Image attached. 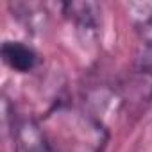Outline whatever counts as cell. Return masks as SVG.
I'll return each mask as SVG.
<instances>
[{"label": "cell", "instance_id": "cell-1", "mask_svg": "<svg viewBox=\"0 0 152 152\" xmlns=\"http://www.w3.org/2000/svg\"><path fill=\"white\" fill-rule=\"evenodd\" d=\"M136 31L134 68L129 79V102L141 106L152 100V2L129 4Z\"/></svg>", "mask_w": 152, "mask_h": 152}, {"label": "cell", "instance_id": "cell-2", "mask_svg": "<svg viewBox=\"0 0 152 152\" xmlns=\"http://www.w3.org/2000/svg\"><path fill=\"white\" fill-rule=\"evenodd\" d=\"M11 120V138L13 152H52V145L47 134V129L38 124L32 116L18 115L13 111Z\"/></svg>", "mask_w": 152, "mask_h": 152}, {"label": "cell", "instance_id": "cell-3", "mask_svg": "<svg viewBox=\"0 0 152 152\" xmlns=\"http://www.w3.org/2000/svg\"><path fill=\"white\" fill-rule=\"evenodd\" d=\"M63 13L75 23L77 32L93 36L100 25V7L93 2H66L61 6Z\"/></svg>", "mask_w": 152, "mask_h": 152}, {"label": "cell", "instance_id": "cell-4", "mask_svg": "<svg viewBox=\"0 0 152 152\" xmlns=\"http://www.w3.org/2000/svg\"><path fill=\"white\" fill-rule=\"evenodd\" d=\"M0 54L4 63L18 73H29L38 64L36 50L22 41H4Z\"/></svg>", "mask_w": 152, "mask_h": 152}]
</instances>
